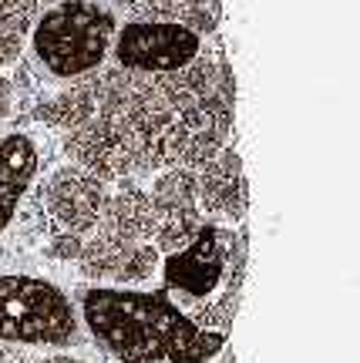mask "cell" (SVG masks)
Instances as JSON below:
<instances>
[{"instance_id":"obj_15","label":"cell","mask_w":360,"mask_h":363,"mask_svg":"<svg viewBox=\"0 0 360 363\" xmlns=\"http://www.w3.org/2000/svg\"><path fill=\"white\" fill-rule=\"evenodd\" d=\"M11 98H13V84H11V78L0 71V121H4L7 111H11Z\"/></svg>"},{"instance_id":"obj_13","label":"cell","mask_w":360,"mask_h":363,"mask_svg":"<svg viewBox=\"0 0 360 363\" xmlns=\"http://www.w3.org/2000/svg\"><path fill=\"white\" fill-rule=\"evenodd\" d=\"M40 0H0V71L24 54Z\"/></svg>"},{"instance_id":"obj_7","label":"cell","mask_w":360,"mask_h":363,"mask_svg":"<svg viewBox=\"0 0 360 363\" xmlns=\"http://www.w3.org/2000/svg\"><path fill=\"white\" fill-rule=\"evenodd\" d=\"M104 195H108V182L75 162H65L40 185V208L54 235L84 239L88 233H94L102 219Z\"/></svg>"},{"instance_id":"obj_17","label":"cell","mask_w":360,"mask_h":363,"mask_svg":"<svg viewBox=\"0 0 360 363\" xmlns=\"http://www.w3.org/2000/svg\"><path fill=\"white\" fill-rule=\"evenodd\" d=\"M11 363H27V360H24V357H13V360H11Z\"/></svg>"},{"instance_id":"obj_12","label":"cell","mask_w":360,"mask_h":363,"mask_svg":"<svg viewBox=\"0 0 360 363\" xmlns=\"http://www.w3.org/2000/svg\"><path fill=\"white\" fill-rule=\"evenodd\" d=\"M98 233L131 239V242H152L155 216L148 202V189L138 179H121L108 185L102 219L94 225Z\"/></svg>"},{"instance_id":"obj_8","label":"cell","mask_w":360,"mask_h":363,"mask_svg":"<svg viewBox=\"0 0 360 363\" xmlns=\"http://www.w3.org/2000/svg\"><path fill=\"white\" fill-rule=\"evenodd\" d=\"M148 202H152L155 216L152 246L162 256L189 246L199 235V229L206 225V216L199 208V195H195V169L155 172L152 185H148Z\"/></svg>"},{"instance_id":"obj_5","label":"cell","mask_w":360,"mask_h":363,"mask_svg":"<svg viewBox=\"0 0 360 363\" xmlns=\"http://www.w3.org/2000/svg\"><path fill=\"white\" fill-rule=\"evenodd\" d=\"M84 326L75 299L44 276L4 272L0 276V343L7 347H75Z\"/></svg>"},{"instance_id":"obj_6","label":"cell","mask_w":360,"mask_h":363,"mask_svg":"<svg viewBox=\"0 0 360 363\" xmlns=\"http://www.w3.org/2000/svg\"><path fill=\"white\" fill-rule=\"evenodd\" d=\"M202 48V34L179 21H121L108 61L121 71L155 78L185 67Z\"/></svg>"},{"instance_id":"obj_2","label":"cell","mask_w":360,"mask_h":363,"mask_svg":"<svg viewBox=\"0 0 360 363\" xmlns=\"http://www.w3.org/2000/svg\"><path fill=\"white\" fill-rule=\"evenodd\" d=\"M172 111L168 169H199L229 145L236 121V81L222 48H202L179 71L155 74Z\"/></svg>"},{"instance_id":"obj_9","label":"cell","mask_w":360,"mask_h":363,"mask_svg":"<svg viewBox=\"0 0 360 363\" xmlns=\"http://www.w3.org/2000/svg\"><path fill=\"white\" fill-rule=\"evenodd\" d=\"M77 269L94 286H138L158 276L162 252L152 242H131L108 233H88L77 249Z\"/></svg>"},{"instance_id":"obj_11","label":"cell","mask_w":360,"mask_h":363,"mask_svg":"<svg viewBox=\"0 0 360 363\" xmlns=\"http://www.w3.org/2000/svg\"><path fill=\"white\" fill-rule=\"evenodd\" d=\"M40 152L38 142L27 131H7L0 135V233L17 216L21 202L27 199L31 185L38 179Z\"/></svg>"},{"instance_id":"obj_4","label":"cell","mask_w":360,"mask_h":363,"mask_svg":"<svg viewBox=\"0 0 360 363\" xmlns=\"http://www.w3.org/2000/svg\"><path fill=\"white\" fill-rule=\"evenodd\" d=\"M115 30L118 17L102 0H58L34 17L24 48L40 74L75 84L108 65Z\"/></svg>"},{"instance_id":"obj_1","label":"cell","mask_w":360,"mask_h":363,"mask_svg":"<svg viewBox=\"0 0 360 363\" xmlns=\"http://www.w3.org/2000/svg\"><path fill=\"white\" fill-rule=\"evenodd\" d=\"M75 306L81 326L118 363H209L226 347V333L195 326L165 289L88 286Z\"/></svg>"},{"instance_id":"obj_16","label":"cell","mask_w":360,"mask_h":363,"mask_svg":"<svg viewBox=\"0 0 360 363\" xmlns=\"http://www.w3.org/2000/svg\"><path fill=\"white\" fill-rule=\"evenodd\" d=\"M40 363H84V360L75 357V353H51V357H44Z\"/></svg>"},{"instance_id":"obj_3","label":"cell","mask_w":360,"mask_h":363,"mask_svg":"<svg viewBox=\"0 0 360 363\" xmlns=\"http://www.w3.org/2000/svg\"><path fill=\"white\" fill-rule=\"evenodd\" d=\"M158 276L172 303L195 326L226 333L246 276V235L232 233V225L206 222L189 246L162 256Z\"/></svg>"},{"instance_id":"obj_10","label":"cell","mask_w":360,"mask_h":363,"mask_svg":"<svg viewBox=\"0 0 360 363\" xmlns=\"http://www.w3.org/2000/svg\"><path fill=\"white\" fill-rule=\"evenodd\" d=\"M195 195H199V208H202L206 222L236 225L246 219L249 182L243 172V158L232 145H226L222 152H216L209 162L195 169Z\"/></svg>"},{"instance_id":"obj_14","label":"cell","mask_w":360,"mask_h":363,"mask_svg":"<svg viewBox=\"0 0 360 363\" xmlns=\"http://www.w3.org/2000/svg\"><path fill=\"white\" fill-rule=\"evenodd\" d=\"M111 7L125 13V21H179L185 24L189 0H111Z\"/></svg>"}]
</instances>
